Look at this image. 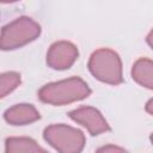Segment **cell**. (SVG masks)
<instances>
[{
  "mask_svg": "<svg viewBox=\"0 0 153 153\" xmlns=\"http://www.w3.org/2000/svg\"><path fill=\"white\" fill-rule=\"evenodd\" d=\"M90 94L91 88L79 76L47 84L38 91V98L43 103L57 106L85 99Z\"/></svg>",
  "mask_w": 153,
  "mask_h": 153,
  "instance_id": "6da1fadb",
  "label": "cell"
},
{
  "mask_svg": "<svg viewBox=\"0 0 153 153\" xmlns=\"http://www.w3.org/2000/svg\"><path fill=\"white\" fill-rule=\"evenodd\" d=\"M91 74L102 82L118 85L123 81L122 62L118 54L111 49L102 48L92 53L88 60Z\"/></svg>",
  "mask_w": 153,
  "mask_h": 153,
  "instance_id": "7a4b0ae2",
  "label": "cell"
},
{
  "mask_svg": "<svg viewBox=\"0 0 153 153\" xmlns=\"http://www.w3.org/2000/svg\"><path fill=\"white\" fill-rule=\"evenodd\" d=\"M41 35V25L29 17H19L1 30L0 45L2 50L18 49Z\"/></svg>",
  "mask_w": 153,
  "mask_h": 153,
  "instance_id": "3957f363",
  "label": "cell"
},
{
  "mask_svg": "<svg viewBox=\"0 0 153 153\" xmlns=\"http://www.w3.org/2000/svg\"><path fill=\"white\" fill-rule=\"evenodd\" d=\"M43 137L59 153H81L86 142L82 131L62 123L47 127Z\"/></svg>",
  "mask_w": 153,
  "mask_h": 153,
  "instance_id": "277c9868",
  "label": "cell"
},
{
  "mask_svg": "<svg viewBox=\"0 0 153 153\" xmlns=\"http://www.w3.org/2000/svg\"><path fill=\"white\" fill-rule=\"evenodd\" d=\"M68 116L76 123L87 129L91 135H99L109 131L110 127L99 110L92 106H80L69 111Z\"/></svg>",
  "mask_w": 153,
  "mask_h": 153,
  "instance_id": "5b68a950",
  "label": "cell"
},
{
  "mask_svg": "<svg viewBox=\"0 0 153 153\" xmlns=\"http://www.w3.org/2000/svg\"><path fill=\"white\" fill-rule=\"evenodd\" d=\"M78 48L67 41H59L50 45L47 53V63L56 71L68 69L78 59Z\"/></svg>",
  "mask_w": 153,
  "mask_h": 153,
  "instance_id": "8992f818",
  "label": "cell"
},
{
  "mask_svg": "<svg viewBox=\"0 0 153 153\" xmlns=\"http://www.w3.org/2000/svg\"><path fill=\"white\" fill-rule=\"evenodd\" d=\"M41 115L31 104H16L4 112V118L12 126H25L39 120Z\"/></svg>",
  "mask_w": 153,
  "mask_h": 153,
  "instance_id": "52a82bcc",
  "label": "cell"
},
{
  "mask_svg": "<svg viewBox=\"0 0 153 153\" xmlns=\"http://www.w3.org/2000/svg\"><path fill=\"white\" fill-rule=\"evenodd\" d=\"M131 78L139 85L153 90V61L146 57L136 60L131 68Z\"/></svg>",
  "mask_w": 153,
  "mask_h": 153,
  "instance_id": "ba28073f",
  "label": "cell"
},
{
  "mask_svg": "<svg viewBox=\"0 0 153 153\" xmlns=\"http://www.w3.org/2000/svg\"><path fill=\"white\" fill-rule=\"evenodd\" d=\"M5 153H48L35 140L25 136L8 137L5 141Z\"/></svg>",
  "mask_w": 153,
  "mask_h": 153,
  "instance_id": "9c48e42d",
  "label": "cell"
},
{
  "mask_svg": "<svg viewBox=\"0 0 153 153\" xmlns=\"http://www.w3.org/2000/svg\"><path fill=\"white\" fill-rule=\"evenodd\" d=\"M20 84V74L17 72H6L0 76V94L6 97L13 90H16Z\"/></svg>",
  "mask_w": 153,
  "mask_h": 153,
  "instance_id": "30bf717a",
  "label": "cell"
},
{
  "mask_svg": "<svg viewBox=\"0 0 153 153\" xmlns=\"http://www.w3.org/2000/svg\"><path fill=\"white\" fill-rule=\"evenodd\" d=\"M96 153H127V151L123 149L122 147H118L115 145H106V146H103L99 149H97Z\"/></svg>",
  "mask_w": 153,
  "mask_h": 153,
  "instance_id": "8fae6325",
  "label": "cell"
},
{
  "mask_svg": "<svg viewBox=\"0 0 153 153\" xmlns=\"http://www.w3.org/2000/svg\"><path fill=\"white\" fill-rule=\"evenodd\" d=\"M146 111L153 116V98L147 102V104H146Z\"/></svg>",
  "mask_w": 153,
  "mask_h": 153,
  "instance_id": "7c38bea8",
  "label": "cell"
},
{
  "mask_svg": "<svg viewBox=\"0 0 153 153\" xmlns=\"http://www.w3.org/2000/svg\"><path fill=\"white\" fill-rule=\"evenodd\" d=\"M146 41H147L148 45L153 49V30H151V31H149V33H148V35H147V37H146Z\"/></svg>",
  "mask_w": 153,
  "mask_h": 153,
  "instance_id": "4fadbf2b",
  "label": "cell"
},
{
  "mask_svg": "<svg viewBox=\"0 0 153 153\" xmlns=\"http://www.w3.org/2000/svg\"><path fill=\"white\" fill-rule=\"evenodd\" d=\"M149 139H151V142H152V143H153V134H152V135H151V137H149Z\"/></svg>",
  "mask_w": 153,
  "mask_h": 153,
  "instance_id": "5bb4252c",
  "label": "cell"
}]
</instances>
